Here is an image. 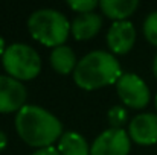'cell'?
<instances>
[{
    "label": "cell",
    "instance_id": "obj_1",
    "mask_svg": "<svg viewBox=\"0 0 157 155\" xmlns=\"http://www.w3.org/2000/svg\"><path fill=\"white\" fill-rule=\"evenodd\" d=\"M15 129L20 138L32 148H49L61 138V122L48 109L37 105H25L15 116Z\"/></svg>",
    "mask_w": 157,
    "mask_h": 155
},
{
    "label": "cell",
    "instance_id": "obj_2",
    "mask_svg": "<svg viewBox=\"0 0 157 155\" xmlns=\"http://www.w3.org/2000/svg\"><path fill=\"white\" fill-rule=\"evenodd\" d=\"M122 75L121 64L113 53L93 50L78 61L73 72V81L79 88L92 91L117 82Z\"/></svg>",
    "mask_w": 157,
    "mask_h": 155
},
{
    "label": "cell",
    "instance_id": "obj_3",
    "mask_svg": "<svg viewBox=\"0 0 157 155\" xmlns=\"http://www.w3.org/2000/svg\"><path fill=\"white\" fill-rule=\"evenodd\" d=\"M70 23L56 9H38L28 18V31L31 37L48 47L64 46L70 32Z\"/></svg>",
    "mask_w": 157,
    "mask_h": 155
},
{
    "label": "cell",
    "instance_id": "obj_4",
    "mask_svg": "<svg viewBox=\"0 0 157 155\" xmlns=\"http://www.w3.org/2000/svg\"><path fill=\"white\" fill-rule=\"evenodd\" d=\"M5 72L17 81H31L40 75L41 58L28 44L15 43L6 47L2 56Z\"/></svg>",
    "mask_w": 157,
    "mask_h": 155
},
{
    "label": "cell",
    "instance_id": "obj_5",
    "mask_svg": "<svg viewBox=\"0 0 157 155\" xmlns=\"http://www.w3.org/2000/svg\"><path fill=\"white\" fill-rule=\"evenodd\" d=\"M116 91L127 106L136 109L145 108L151 98L145 81L134 73H124L116 82Z\"/></svg>",
    "mask_w": 157,
    "mask_h": 155
},
{
    "label": "cell",
    "instance_id": "obj_6",
    "mask_svg": "<svg viewBox=\"0 0 157 155\" xmlns=\"http://www.w3.org/2000/svg\"><path fill=\"white\" fill-rule=\"evenodd\" d=\"M130 135L122 128H108L90 146V155H128Z\"/></svg>",
    "mask_w": 157,
    "mask_h": 155
},
{
    "label": "cell",
    "instance_id": "obj_7",
    "mask_svg": "<svg viewBox=\"0 0 157 155\" xmlns=\"http://www.w3.org/2000/svg\"><path fill=\"white\" fill-rule=\"evenodd\" d=\"M26 98V87L20 81L11 76H0V113H18L25 106Z\"/></svg>",
    "mask_w": 157,
    "mask_h": 155
},
{
    "label": "cell",
    "instance_id": "obj_8",
    "mask_svg": "<svg viewBox=\"0 0 157 155\" xmlns=\"http://www.w3.org/2000/svg\"><path fill=\"white\" fill-rule=\"evenodd\" d=\"M128 135L133 142L142 146L157 143V114L142 113L137 114L128 126Z\"/></svg>",
    "mask_w": 157,
    "mask_h": 155
},
{
    "label": "cell",
    "instance_id": "obj_9",
    "mask_svg": "<svg viewBox=\"0 0 157 155\" xmlns=\"http://www.w3.org/2000/svg\"><path fill=\"white\" fill-rule=\"evenodd\" d=\"M136 43V29L130 21H116L110 26L107 34L108 49L116 55H125Z\"/></svg>",
    "mask_w": 157,
    "mask_h": 155
},
{
    "label": "cell",
    "instance_id": "obj_10",
    "mask_svg": "<svg viewBox=\"0 0 157 155\" xmlns=\"http://www.w3.org/2000/svg\"><path fill=\"white\" fill-rule=\"evenodd\" d=\"M102 28V18L101 15L95 14V12H89V14H81L78 15L70 26V32L73 34L75 40L79 41H86L93 38L95 35H98V32Z\"/></svg>",
    "mask_w": 157,
    "mask_h": 155
},
{
    "label": "cell",
    "instance_id": "obj_11",
    "mask_svg": "<svg viewBox=\"0 0 157 155\" xmlns=\"http://www.w3.org/2000/svg\"><path fill=\"white\" fill-rule=\"evenodd\" d=\"M101 11L108 18L125 21L127 17H130L136 8L139 6L137 0H101L99 2Z\"/></svg>",
    "mask_w": 157,
    "mask_h": 155
},
{
    "label": "cell",
    "instance_id": "obj_12",
    "mask_svg": "<svg viewBox=\"0 0 157 155\" xmlns=\"http://www.w3.org/2000/svg\"><path fill=\"white\" fill-rule=\"evenodd\" d=\"M76 56L69 46H59L51 52V65L59 75L73 73L76 68Z\"/></svg>",
    "mask_w": 157,
    "mask_h": 155
},
{
    "label": "cell",
    "instance_id": "obj_13",
    "mask_svg": "<svg viewBox=\"0 0 157 155\" xmlns=\"http://www.w3.org/2000/svg\"><path fill=\"white\" fill-rule=\"evenodd\" d=\"M58 151L61 155H90V148L86 138L73 131L64 132L61 135Z\"/></svg>",
    "mask_w": 157,
    "mask_h": 155
},
{
    "label": "cell",
    "instance_id": "obj_14",
    "mask_svg": "<svg viewBox=\"0 0 157 155\" xmlns=\"http://www.w3.org/2000/svg\"><path fill=\"white\" fill-rule=\"evenodd\" d=\"M144 35L153 44L157 46V11L151 12L144 23Z\"/></svg>",
    "mask_w": 157,
    "mask_h": 155
},
{
    "label": "cell",
    "instance_id": "obj_15",
    "mask_svg": "<svg viewBox=\"0 0 157 155\" xmlns=\"http://www.w3.org/2000/svg\"><path fill=\"white\" fill-rule=\"evenodd\" d=\"M67 5L76 11V12H81V14H89L92 12L96 6H99V3L96 0H69Z\"/></svg>",
    "mask_w": 157,
    "mask_h": 155
},
{
    "label": "cell",
    "instance_id": "obj_16",
    "mask_svg": "<svg viewBox=\"0 0 157 155\" xmlns=\"http://www.w3.org/2000/svg\"><path fill=\"white\" fill-rule=\"evenodd\" d=\"M127 120V111L122 106H113L108 111V122L111 125V128H121L122 123H125Z\"/></svg>",
    "mask_w": 157,
    "mask_h": 155
},
{
    "label": "cell",
    "instance_id": "obj_17",
    "mask_svg": "<svg viewBox=\"0 0 157 155\" xmlns=\"http://www.w3.org/2000/svg\"><path fill=\"white\" fill-rule=\"evenodd\" d=\"M32 155H61L58 148H53V146H49V148H43V149H38L37 152H34Z\"/></svg>",
    "mask_w": 157,
    "mask_h": 155
},
{
    "label": "cell",
    "instance_id": "obj_18",
    "mask_svg": "<svg viewBox=\"0 0 157 155\" xmlns=\"http://www.w3.org/2000/svg\"><path fill=\"white\" fill-rule=\"evenodd\" d=\"M6 143H8V138H6L5 132H3V131H0V152L6 148Z\"/></svg>",
    "mask_w": 157,
    "mask_h": 155
},
{
    "label": "cell",
    "instance_id": "obj_19",
    "mask_svg": "<svg viewBox=\"0 0 157 155\" xmlns=\"http://www.w3.org/2000/svg\"><path fill=\"white\" fill-rule=\"evenodd\" d=\"M5 50H6V47H5V40L0 37V56H3Z\"/></svg>",
    "mask_w": 157,
    "mask_h": 155
},
{
    "label": "cell",
    "instance_id": "obj_20",
    "mask_svg": "<svg viewBox=\"0 0 157 155\" xmlns=\"http://www.w3.org/2000/svg\"><path fill=\"white\" fill-rule=\"evenodd\" d=\"M153 73H154V76H156V79H157V53H156V56H154V61H153Z\"/></svg>",
    "mask_w": 157,
    "mask_h": 155
},
{
    "label": "cell",
    "instance_id": "obj_21",
    "mask_svg": "<svg viewBox=\"0 0 157 155\" xmlns=\"http://www.w3.org/2000/svg\"><path fill=\"white\" fill-rule=\"evenodd\" d=\"M154 105H156V109H157V96H156V99H154Z\"/></svg>",
    "mask_w": 157,
    "mask_h": 155
}]
</instances>
